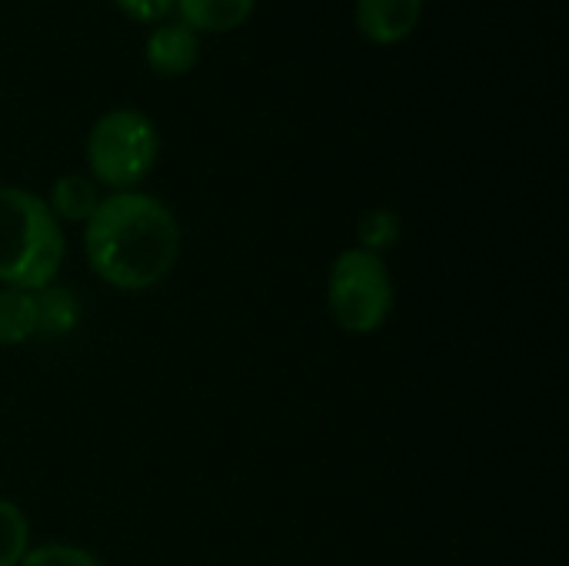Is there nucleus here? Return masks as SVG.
<instances>
[{
    "instance_id": "nucleus-8",
    "label": "nucleus",
    "mask_w": 569,
    "mask_h": 566,
    "mask_svg": "<svg viewBox=\"0 0 569 566\" xmlns=\"http://www.w3.org/2000/svg\"><path fill=\"white\" fill-rule=\"evenodd\" d=\"M100 203V193H97V183L87 177V173H63L53 180L50 187V197H47V207L50 214L57 217V224H87L90 214L97 210Z\"/></svg>"
},
{
    "instance_id": "nucleus-3",
    "label": "nucleus",
    "mask_w": 569,
    "mask_h": 566,
    "mask_svg": "<svg viewBox=\"0 0 569 566\" xmlns=\"http://www.w3.org/2000/svg\"><path fill=\"white\" fill-rule=\"evenodd\" d=\"M160 157V133L137 107H113L87 133V167L97 187L110 193L137 190Z\"/></svg>"
},
{
    "instance_id": "nucleus-7",
    "label": "nucleus",
    "mask_w": 569,
    "mask_h": 566,
    "mask_svg": "<svg viewBox=\"0 0 569 566\" xmlns=\"http://www.w3.org/2000/svg\"><path fill=\"white\" fill-rule=\"evenodd\" d=\"M257 0H177V20L193 33H223L250 20Z\"/></svg>"
},
{
    "instance_id": "nucleus-4",
    "label": "nucleus",
    "mask_w": 569,
    "mask_h": 566,
    "mask_svg": "<svg viewBox=\"0 0 569 566\" xmlns=\"http://www.w3.org/2000/svg\"><path fill=\"white\" fill-rule=\"evenodd\" d=\"M397 304L387 260L373 247H347L337 254L327 277V310L350 337L377 334Z\"/></svg>"
},
{
    "instance_id": "nucleus-10",
    "label": "nucleus",
    "mask_w": 569,
    "mask_h": 566,
    "mask_svg": "<svg viewBox=\"0 0 569 566\" xmlns=\"http://www.w3.org/2000/svg\"><path fill=\"white\" fill-rule=\"evenodd\" d=\"M37 294V337H67L80 324V300L70 287L50 284Z\"/></svg>"
},
{
    "instance_id": "nucleus-5",
    "label": "nucleus",
    "mask_w": 569,
    "mask_h": 566,
    "mask_svg": "<svg viewBox=\"0 0 569 566\" xmlns=\"http://www.w3.org/2000/svg\"><path fill=\"white\" fill-rule=\"evenodd\" d=\"M423 3L427 0H357V27L367 40L393 47L417 30Z\"/></svg>"
},
{
    "instance_id": "nucleus-2",
    "label": "nucleus",
    "mask_w": 569,
    "mask_h": 566,
    "mask_svg": "<svg viewBox=\"0 0 569 566\" xmlns=\"http://www.w3.org/2000/svg\"><path fill=\"white\" fill-rule=\"evenodd\" d=\"M63 257V227L47 200L27 187L0 183V287L43 290L57 284Z\"/></svg>"
},
{
    "instance_id": "nucleus-6",
    "label": "nucleus",
    "mask_w": 569,
    "mask_h": 566,
    "mask_svg": "<svg viewBox=\"0 0 569 566\" xmlns=\"http://www.w3.org/2000/svg\"><path fill=\"white\" fill-rule=\"evenodd\" d=\"M143 53L157 77H183L193 70V63L200 57V37L180 20H160L150 30Z\"/></svg>"
},
{
    "instance_id": "nucleus-12",
    "label": "nucleus",
    "mask_w": 569,
    "mask_h": 566,
    "mask_svg": "<svg viewBox=\"0 0 569 566\" xmlns=\"http://www.w3.org/2000/svg\"><path fill=\"white\" fill-rule=\"evenodd\" d=\"M20 566H103L90 550L73 547V544H37L27 550Z\"/></svg>"
},
{
    "instance_id": "nucleus-13",
    "label": "nucleus",
    "mask_w": 569,
    "mask_h": 566,
    "mask_svg": "<svg viewBox=\"0 0 569 566\" xmlns=\"http://www.w3.org/2000/svg\"><path fill=\"white\" fill-rule=\"evenodd\" d=\"M127 17H133V20H140V23H160V20H167L170 17V10H173V3L177 0H113Z\"/></svg>"
},
{
    "instance_id": "nucleus-11",
    "label": "nucleus",
    "mask_w": 569,
    "mask_h": 566,
    "mask_svg": "<svg viewBox=\"0 0 569 566\" xmlns=\"http://www.w3.org/2000/svg\"><path fill=\"white\" fill-rule=\"evenodd\" d=\"M30 550V520L27 514L0 497V566H20V560Z\"/></svg>"
},
{
    "instance_id": "nucleus-1",
    "label": "nucleus",
    "mask_w": 569,
    "mask_h": 566,
    "mask_svg": "<svg viewBox=\"0 0 569 566\" xmlns=\"http://www.w3.org/2000/svg\"><path fill=\"white\" fill-rule=\"evenodd\" d=\"M83 257L90 270L113 290H153L177 267L180 224L153 193H107L83 224Z\"/></svg>"
},
{
    "instance_id": "nucleus-9",
    "label": "nucleus",
    "mask_w": 569,
    "mask_h": 566,
    "mask_svg": "<svg viewBox=\"0 0 569 566\" xmlns=\"http://www.w3.org/2000/svg\"><path fill=\"white\" fill-rule=\"evenodd\" d=\"M37 337V294L0 287V347H23Z\"/></svg>"
}]
</instances>
